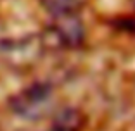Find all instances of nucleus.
Returning <instances> with one entry per match:
<instances>
[{
  "instance_id": "1",
  "label": "nucleus",
  "mask_w": 135,
  "mask_h": 131,
  "mask_svg": "<svg viewBox=\"0 0 135 131\" xmlns=\"http://www.w3.org/2000/svg\"><path fill=\"white\" fill-rule=\"evenodd\" d=\"M87 29L81 19L76 14L71 16H57L45 28L42 35L45 48L49 50H73L83 45Z\"/></svg>"
},
{
  "instance_id": "2",
  "label": "nucleus",
  "mask_w": 135,
  "mask_h": 131,
  "mask_svg": "<svg viewBox=\"0 0 135 131\" xmlns=\"http://www.w3.org/2000/svg\"><path fill=\"white\" fill-rule=\"evenodd\" d=\"M52 98H54V90L50 85L35 83L12 95L9 105L19 117L36 119L50 109Z\"/></svg>"
},
{
  "instance_id": "3",
  "label": "nucleus",
  "mask_w": 135,
  "mask_h": 131,
  "mask_svg": "<svg viewBox=\"0 0 135 131\" xmlns=\"http://www.w3.org/2000/svg\"><path fill=\"white\" fill-rule=\"evenodd\" d=\"M81 128H83L81 112L73 107H66L56 114L50 129L47 131H81Z\"/></svg>"
},
{
  "instance_id": "4",
  "label": "nucleus",
  "mask_w": 135,
  "mask_h": 131,
  "mask_svg": "<svg viewBox=\"0 0 135 131\" xmlns=\"http://www.w3.org/2000/svg\"><path fill=\"white\" fill-rule=\"evenodd\" d=\"M45 11H49L54 17L71 16L87 5L88 0H40Z\"/></svg>"
}]
</instances>
